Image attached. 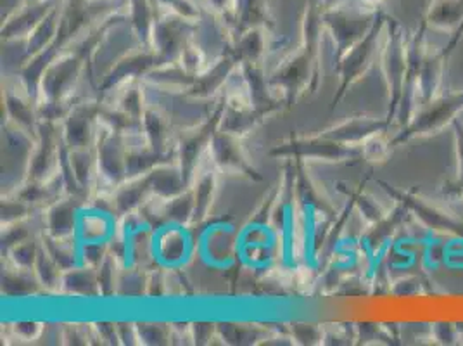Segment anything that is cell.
Masks as SVG:
<instances>
[{
    "mask_svg": "<svg viewBox=\"0 0 463 346\" xmlns=\"http://www.w3.org/2000/svg\"><path fill=\"white\" fill-rule=\"evenodd\" d=\"M463 111V89L448 94H439L430 102L422 104L413 118L406 123L398 135L391 140L392 146H402L415 139H425L441 134L451 127Z\"/></svg>",
    "mask_w": 463,
    "mask_h": 346,
    "instance_id": "obj_1",
    "label": "cell"
},
{
    "mask_svg": "<svg viewBox=\"0 0 463 346\" xmlns=\"http://www.w3.org/2000/svg\"><path fill=\"white\" fill-rule=\"evenodd\" d=\"M406 62H408V37L400 24L392 23V26L389 28L384 53H383V68H384L387 92H389V113H387L389 123L398 116V108L402 102L403 85H405Z\"/></svg>",
    "mask_w": 463,
    "mask_h": 346,
    "instance_id": "obj_2",
    "label": "cell"
},
{
    "mask_svg": "<svg viewBox=\"0 0 463 346\" xmlns=\"http://www.w3.org/2000/svg\"><path fill=\"white\" fill-rule=\"evenodd\" d=\"M384 187L389 196H392L402 207H405L406 212L411 213L424 226L425 229L438 232V234H448V235H453V237L463 241V220H460L458 216L448 212L438 203L425 199L424 196H420V194L398 191L387 184H384Z\"/></svg>",
    "mask_w": 463,
    "mask_h": 346,
    "instance_id": "obj_3",
    "label": "cell"
},
{
    "mask_svg": "<svg viewBox=\"0 0 463 346\" xmlns=\"http://www.w3.org/2000/svg\"><path fill=\"white\" fill-rule=\"evenodd\" d=\"M448 58L444 56L443 49H436L425 43L420 73H419V102L420 106L430 102L432 99L441 94L444 68ZM419 106V108H420Z\"/></svg>",
    "mask_w": 463,
    "mask_h": 346,
    "instance_id": "obj_4",
    "label": "cell"
},
{
    "mask_svg": "<svg viewBox=\"0 0 463 346\" xmlns=\"http://www.w3.org/2000/svg\"><path fill=\"white\" fill-rule=\"evenodd\" d=\"M425 28L455 37L463 26V0H432L424 18Z\"/></svg>",
    "mask_w": 463,
    "mask_h": 346,
    "instance_id": "obj_5",
    "label": "cell"
},
{
    "mask_svg": "<svg viewBox=\"0 0 463 346\" xmlns=\"http://www.w3.org/2000/svg\"><path fill=\"white\" fill-rule=\"evenodd\" d=\"M430 338L439 345H457L463 340L460 327L451 322H436L430 324Z\"/></svg>",
    "mask_w": 463,
    "mask_h": 346,
    "instance_id": "obj_6",
    "label": "cell"
},
{
    "mask_svg": "<svg viewBox=\"0 0 463 346\" xmlns=\"http://www.w3.org/2000/svg\"><path fill=\"white\" fill-rule=\"evenodd\" d=\"M391 146L392 142H387L383 137H379V134L372 135L367 139L365 154L372 161H384L391 153Z\"/></svg>",
    "mask_w": 463,
    "mask_h": 346,
    "instance_id": "obj_7",
    "label": "cell"
},
{
    "mask_svg": "<svg viewBox=\"0 0 463 346\" xmlns=\"http://www.w3.org/2000/svg\"><path fill=\"white\" fill-rule=\"evenodd\" d=\"M453 129V139H455V159H457V178L455 180H462L463 178V121L460 118H457L451 125Z\"/></svg>",
    "mask_w": 463,
    "mask_h": 346,
    "instance_id": "obj_8",
    "label": "cell"
},
{
    "mask_svg": "<svg viewBox=\"0 0 463 346\" xmlns=\"http://www.w3.org/2000/svg\"><path fill=\"white\" fill-rule=\"evenodd\" d=\"M444 194H451V196H457L460 197V194L463 193V178L462 180H453L451 184H448L443 189Z\"/></svg>",
    "mask_w": 463,
    "mask_h": 346,
    "instance_id": "obj_9",
    "label": "cell"
},
{
    "mask_svg": "<svg viewBox=\"0 0 463 346\" xmlns=\"http://www.w3.org/2000/svg\"><path fill=\"white\" fill-rule=\"evenodd\" d=\"M365 2H367V4H372V5H375V4H381L383 0H365Z\"/></svg>",
    "mask_w": 463,
    "mask_h": 346,
    "instance_id": "obj_10",
    "label": "cell"
},
{
    "mask_svg": "<svg viewBox=\"0 0 463 346\" xmlns=\"http://www.w3.org/2000/svg\"><path fill=\"white\" fill-rule=\"evenodd\" d=\"M460 199H462V201H463V193L460 194Z\"/></svg>",
    "mask_w": 463,
    "mask_h": 346,
    "instance_id": "obj_11",
    "label": "cell"
}]
</instances>
